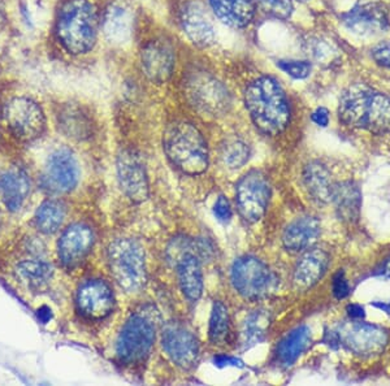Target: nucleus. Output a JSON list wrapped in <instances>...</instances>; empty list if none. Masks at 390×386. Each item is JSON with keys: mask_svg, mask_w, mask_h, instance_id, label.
Here are the masks:
<instances>
[{"mask_svg": "<svg viewBox=\"0 0 390 386\" xmlns=\"http://www.w3.org/2000/svg\"><path fill=\"white\" fill-rule=\"evenodd\" d=\"M96 236L86 224H73L64 230L58 242V256L61 265L73 269L86 259L93 250Z\"/></svg>", "mask_w": 390, "mask_h": 386, "instance_id": "nucleus-18", "label": "nucleus"}, {"mask_svg": "<svg viewBox=\"0 0 390 386\" xmlns=\"http://www.w3.org/2000/svg\"><path fill=\"white\" fill-rule=\"evenodd\" d=\"M133 13L129 7L113 3L105 9L102 18L104 35L112 44H126L133 34Z\"/></svg>", "mask_w": 390, "mask_h": 386, "instance_id": "nucleus-24", "label": "nucleus"}, {"mask_svg": "<svg viewBox=\"0 0 390 386\" xmlns=\"http://www.w3.org/2000/svg\"><path fill=\"white\" fill-rule=\"evenodd\" d=\"M234 289L247 299L266 297L275 288V276L268 265L255 256H243L232 267Z\"/></svg>", "mask_w": 390, "mask_h": 386, "instance_id": "nucleus-10", "label": "nucleus"}, {"mask_svg": "<svg viewBox=\"0 0 390 386\" xmlns=\"http://www.w3.org/2000/svg\"><path fill=\"white\" fill-rule=\"evenodd\" d=\"M59 126L63 133L73 140H85L91 133V123L79 108L68 107L59 114Z\"/></svg>", "mask_w": 390, "mask_h": 386, "instance_id": "nucleus-31", "label": "nucleus"}, {"mask_svg": "<svg viewBox=\"0 0 390 386\" xmlns=\"http://www.w3.org/2000/svg\"><path fill=\"white\" fill-rule=\"evenodd\" d=\"M163 146L174 167L190 175H202L208 168V147L197 126L176 121L165 129Z\"/></svg>", "mask_w": 390, "mask_h": 386, "instance_id": "nucleus-4", "label": "nucleus"}, {"mask_svg": "<svg viewBox=\"0 0 390 386\" xmlns=\"http://www.w3.org/2000/svg\"><path fill=\"white\" fill-rule=\"evenodd\" d=\"M373 306L390 315V302H375Z\"/></svg>", "mask_w": 390, "mask_h": 386, "instance_id": "nucleus-44", "label": "nucleus"}, {"mask_svg": "<svg viewBox=\"0 0 390 386\" xmlns=\"http://www.w3.org/2000/svg\"><path fill=\"white\" fill-rule=\"evenodd\" d=\"M78 314L87 320H103L111 315L115 307V295L111 286L103 280L84 282L76 295Z\"/></svg>", "mask_w": 390, "mask_h": 386, "instance_id": "nucleus-16", "label": "nucleus"}, {"mask_svg": "<svg viewBox=\"0 0 390 386\" xmlns=\"http://www.w3.org/2000/svg\"><path fill=\"white\" fill-rule=\"evenodd\" d=\"M271 187L266 175L258 171L243 175L237 184V207L247 222L259 221L268 207Z\"/></svg>", "mask_w": 390, "mask_h": 386, "instance_id": "nucleus-11", "label": "nucleus"}, {"mask_svg": "<svg viewBox=\"0 0 390 386\" xmlns=\"http://www.w3.org/2000/svg\"><path fill=\"white\" fill-rule=\"evenodd\" d=\"M30 189L29 175L21 168H12L0 177L1 199L12 212L21 210L30 194Z\"/></svg>", "mask_w": 390, "mask_h": 386, "instance_id": "nucleus-23", "label": "nucleus"}, {"mask_svg": "<svg viewBox=\"0 0 390 386\" xmlns=\"http://www.w3.org/2000/svg\"><path fill=\"white\" fill-rule=\"evenodd\" d=\"M214 213L220 221L226 222V221L230 220L232 208H230V203L226 199V197H223V195L219 197V199L215 203V207H214Z\"/></svg>", "mask_w": 390, "mask_h": 386, "instance_id": "nucleus-38", "label": "nucleus"}, {"mask_svg": "<svg viewBox=\"0 0 390 386\" xmlns=\"http://www.w3.org/2000/svg\"><path fill=\"white\" fill-rule=\"evenodd\" d=\"M116 168L125 195L133 202H145L150 194V186L146 167L138 154L131 149H124L117 157Z\"/></svg>", "mask_w": 390, "mask_h": 386, "instance_id": "nucleus-14", "label": "nucleus"}, {"mask_svg": "<svg viewBox=\"0 0 390 386\" xmlns=\"http://www.w3.org/2000/svg\"><path fill=\"white\" fill-rule=\"evenodd\" d=\"M349 293H350V286H349V282L345 279V274H344V272H338L334 276V280H333V294H334V297L338 299L346 298Z\"/></svg>", "mask_w": 390, "mask_h": 386, "instance_id": "nucleus-39", "label": "nucleus"}, {"mask_svg": "<svg viewBox=\"0 0 390 386\" xmlns=\"http://www.w3.org/2000/svg\"><path fill=\"white\" fill-rule=\"evenodd\" d=\"M311 343V331L308 326L302 325L295 328L280 342L278 358L282 364L292 366L297 359L308 349Z\"/></svg>", "mask_w": 390, "mask_h": 386, "instance_id": "nucleus-29", "label": "nucleus"}, {"mask_svg": "<svg viewBox=\"0 0 390 386\" xmlns=\"http://www.w3.org/2000/svg\"><path fill=\"white\" fill-rule=\"evenodd\" d=\"M220 155L226 167L238 169L243 167L250 158V147L242 138L232 135L223 142Z\"/></svg>", "mask_w": 390, "mask_h": 386, "instance_id": "nucleus-32", "label": "nucleus"}, {"mask_svg": "<svg viewBox=\"0 0 390 386\" xmlns=\"http://www.w3.org/2000/svg\"><path fill=\"white\" fill-rule=\"evenodd\" d=\"M304 184L315 202L327 204L333 199L334 182L330 172L319 161H312L304 169Z\"/></svg>", "mask_w": 390, "mask_h": 386, "instance_id": "nucleus-26", "label": "nucleus"}, {"mask_svg": "<svg viewBox=\"0 0 390 386\" xmlns=\"http://www.w3.org/2000/svg\"><path fill=\"white\" fill-rule=\"evenodd\" d=\"M110 272L115 282L126 293H137L148 282L143 247L130 238L113 241L107 250Z\"/></svg>", "mask_w": 390, "mask_h": 386, "instance_id": "nucleus-5", "label": "nucleus"}, {"mask_svg": "<svg viewBox=\"0 0 390 386\" xmlns=\"http://www.w3.org/2000/svg\"><path fill=\"white\" fill-rule=\"evenodd\" d=\"M215 364L217 367H226V366H242L241 361L235 358H232V357H226V355H220L215 358Z\"/></svg>", "mask_w": 390, "mask_h": 386, "instance_id": "nucleus-41", "label": "nucleus"}, {"mask_svg": "<svg viewBox=\"0 0 390 386\" xmlns=\"http://www.w3.org/2000/svg\"><path fill=\"white\" fill-rule=\"evenodd\" d=\"M174 265L183 295L191 302L198 300L203 293V272L200 256L194 253H186L178 258Z\"/></svg>", "mask_w": 390, "mask_h": 386, "instance_id": "nucleus-25", "label": "nucleus"}, {"mask_svg": "<svg viewBox=\"0 0 390 386\" xmlns=\"http://www.w3.org/2000/svg\"><path fill=\"white\" fill-rule=\"evenodd\" d=\"M154 310L143 308L130 316L116 341V355L122 363H139L146 359L155 342Z\"/></svg>", "mask_w": 390, "mask_h": 386, "instance_id": "nucleus-7", "label": "nucleus"}, {"mask_svg": "<svg viewBox=\"0 0 390 386\" xmlns=\"http://www.w3.org/2000/svg\"><path fill=\"white\" fill-rule=\"evenodd\" d=\"M141 68L145 77L156 85L168 82L176 69V50L165 38H154L141 51Z\"/></svg>", "mask_w": 390, "mask_h": 386, "instance_id": "nucleus-13", "label": "nucleus"}, {"mask_svg": "<svg viewBox=\"0 0 390 386\" xmlns=\"http://www.w3.org/2000/svg\"><path fill=\"white\" fill-rule=\"evenodd\" d=\"M320 232L319 220L313 216H304L287 225L282 236V244L289 253H304L315 245Z\"/></svg>", "mask_w": 390, "mask_h": 386, "instance_id": "nucleus-21", "label": "nucleus"}, {"mask_svg": "<svg viewBox=\"0 0 390 386\" xmlns=\"http://www.w3.org/2000/svg\"><path fill=\"white\" fill-rule=\"evenodd\" d=\"M37 317L42 324H48L52 319V310L48 306H42L37 310Z\"/></svg>", "mask_w": 390, "mask_h": 386, "instance_id": "nucleus-42", "label": "nucleus"}, {"mask_svg": "<svg viewBox=\"0 0 390 386\" xmlns=\"http://www.w3.org/2000/svg\"><path fill=\"white\" fill-rule=\"evenodd\" d=\"M330 335L334 342L362 358L380 355L389 341L388 333L380 326L354 319L338 325L337 329Z\"/></svg>", "mask_w": 390, "mask_h": 386, "instance_id": "nucleus-9", "label": "nucleus"}, {"mask_svg": "<svg viewBox=\"0 0 390 386\" xmlns=\"http://www.w3.org/2000/svg\"><path fill=\"white\" fill-rule=\"evenodd\" d=\"M209 7L220 21L234 29H245L256 13V0H208Z\"/></svg>", "mask_w": 390, "mask_h": 386, "instance_id": "nucleus-22", "label": "nucleus"}, {"mask_svg": "<svg viewBox=\"0 0 390 386\" xmlns=\"http://www.w3.org/2000/svg\"><path fill=\"white\" fill-rule=\"evenodd\" d=\"M382 273L385 277H389L390 279V256L382 264Z\"/></svg>", "mask_w": 390, "mask_h": 386, "instance_id": "nucleus-45", "label": "nucleus"}, {"mask_svg": "<svg viewBox=\"0 0 390 386\" xmlns=\"http://www.w3.org/2000/svg\"><path fill=\"white\" fill-rule=\"evenodd\" d=\"M332 202L336 204L339 219L349 222L359 219L362 208V194L356 184L342 182L334 185Z\"/></svg>", "mask_w": 390, "mask_h": 386, "instance_id": "nucleus-27", "label": "nucleus"}, {"mask_svg": "<svg viewBox=\"0 0 390 386\" xmlns=\"http://www.w3.org/2000/svg\"><path fill=\"white\" fill-rule=\"evenodd\" d=\"M67 216V207L64 203L48 199L35 211V228L44 234H53L61 228Z\"/></svg>", "mask_w": 390, "mask_h": 386, "instance_id": "nucleus-30", "label": "nucleus"}, {"mask_svg": "<svg viewBox=\"0 0 390 386\" xmlns=\"http://www.w3.org/2000/svg\"><path fill=\"white\" fill-rule=\"evenodd\" d=\"M267 13L278 18H287L293 12L292 0H256Z\"/></svg>", "mask_w": 390, "mask_h": 386, "instance_id": "nucleus-35", "label": "nucleus"}, {"mask_svg": "<svg viewBox=\"0 0 390 386\" xmlns=\"http://www.w3.org/2000/svg\"><path fill=\"white\" fill-rule=\"evenodd\" d=\"M330 255L320 248L307 250L298 260L293 273V285L298 291L311 289L327 272Z\"/></svg>", "mask_w": 390, "mask_h": 386, "instance_id": "nucleus-20", "label": "nucleus"}, {"mask_svg": "<svg viewBox=\"0 0 390 386\" xmlns=\"http://www.w3.org/2000/svg\"><path fill=\"white\" fill-rule=\"evenodd\" d=\"M180 24L193 44L200 48L212 46L216 30L206 6L200 0H188L180 9Z\"/></svg>", "mask_w": 390, "mask_h": 386, "instance_id": "nucleus-15", "label": "nucleus"}, {"mask_svg": "<svg viewBox=\"0 0 390 386\" xmlns=\"http://www.w3.org/2000/svg\"><path fill=\"white\" fill-rule=\"evenodd\" d=\"M338 117L351 128L373 134L389 133L390 98L364 84H354L339 98Z\"/></svg>", "mask_w": 390, "mask_h": 386, "instance_id": "nucleus-2", "label": "nucleus"}, {"mask_svg": "<svg viewBox=\"0 0 390 386\" xmlns=\"http://www.w3.org/2000/svg\"><path fill=\"white\" fill-rule=\"evenodd\" d=\"M311 120L313 123L316 124L318 126L325 128L330 124V112L327 108L324 107H319L316 108L311 114Z\"/></svg>", "mask_w": 390, "mask_h": 386, "instance_id": "nucleus-40", "label": "nucleus"}, {"mask_svg": "<svg viewBox=\"0 0 390 386\" xmlns=\"http://www.w3.org/2000/svg\"><path fill=\"white\" fill-rule=\"evenodd\" d=\"M81 168L76 155L67 147L55 149L47 159L44 167V189L51 193L65 194L72 192L79 181Z\"/></svg>", "mask_w": 390, "mask_h": 386, "instance_id": "nucleus-12", "label": "nucleus"}, {"mask_svg": "<svg viewBox=\"0 0 390 386\" xmlns=\"http://www.w3.org/2000/svg\"><path fill=\"white\" fill-rule=\"evenodd\" d=\"M185 97L200 114L220 117L229 111L232 97L226 85L204 69L191 70L183 82Z\"/></svg>", "mask_w": 390, "mask_h": 386, "instance_id": "nucleus-6", "label": "nucleus"}, {"mask_svg": "<svg viewBox=\"0 0 390 386\" xmlns=\"http://www.w3.org/2000/svg\"><path fill=\"white\" fill-rule=\"evenodd\" d=\"M229 334V314L228 308L221 302H215L209 319V340L215 345L226 342Z\"/></svg>", "mask_w": 390, "mask_h": 386, "instance_id": "nucleus-34", "label": "nucleus"}, {"mask_svg": "<svg viewBox=\"0 0 390 386\" xmlns=\"http://www.w3.org/2000/svg\"><path fill=\"white\" fill-rule=\"evenodd\" d=\"M98 27V12L90 0H68L58 13L55 34L67 53L85 55L96 46Z\"/></svg>", "mask_w": 390, "mask_h": 386, "instance_id": "nucleus-3", "label": "nucleus"}, {"mask_svg": "<svg viewBox=\"0 0 390 386\" xmlns=\"http://www.w3.org/2000/svg\"><path fill=\"white\" fill-rule=\"evenodd\" d=\"M278 67L287 76L295 79H307L311 73V64L304 60H280Z\"/></svg>", "mask_w": 390, "mask_h": 386, "instance_id": "nucleus-36", "label": "nucleus"}, {"mask_svg": "<svg viewBox=\"0 0 390 386\" xmlns=\"http://www.w3.org/2000/svg\"><path fill=\"white\" fill-rule=\"evenodd\" d=\"M162 343L167 355L174 364L183 369H190L200 358V345L195 335L178 323L165 325Z\"/></svg>", "mask_w": 390, "mask_h": 386, "instance_id": "nucleus-17", "label": "nucleus"}, {"mask_svg": "<svg viewBox=\"0 0 390 386\" xmlns=\"http://www.w3.org/2000/svg\"><path fill=\"white\" fill-rule=\"evenodd\" d=\"M271 325V316L267 311H255L249 316L243 326V343L249 347L261 342Z\"/></svg>", "mask_w": 390, "mask_h": 386, "instance_id": "nucleus-33", "label": "nucleus"}, {"mask_svg": "<svg viewBox=\"0 0 390 386\" xmlns=\"http://www.w3.org/2000/svg\"><path fill=\"white\" fill-rule=\"evenodd\" d=\"M1 117L11 134L22 142L39 138L46 128L44 109L32 98H11L3 105Z\"/></svg>", "mask_w": 390, "mask_h": 386, "instance_id": "nucleus-8", "label": "nucleus"}, {"mask_svg": "<svg viewBox=\"0 0 390 386\" xmlns=\"http://www.w3.org/2000/svg\"><path fill=\"white\" fill-rule=\"evenodd\" d=\"M301 1H306V0H301Z\"/></svg>", "mask_w": 390, "mask_h": 386, "instance_id": "nucleus-47", "label": "nucleus"}, {"mask_svg": "<svg viewBox=\"0 0 390 386\" xmlns=\"http://www.w3.org/2000/svg\"><path fill=\"white\" fill-rule=\"evenodd\" d=\"M342 18L350 32L362 36L380 34L389 27L388 11L380 3L358 6Z\"/></svg>", "mask_w": 390, "mask_h": 386, "instance_id": "nucleus-19", "label": "nucleus"}, {"mask_svg": "<svg viewBox=\"0 0 390 386\" xmlns=\"http://www.w3.org/2000/svg\"><path fill=\"white\" fill-rule=\"evenodd\" d=\"M347 312H349V316L350 319H354V320H362L365 314H364V308L359 305H349L347 306Z\"/></svg>", "mask_w": 390, "mask_h": 386, "instance_id": "nucleus-43", "label": "nucleus"}, {"mask_svg": "<svg viewBox=\"0 0 390 386\" xmlns=\"http://www.w3.org/2000/svg\"><path fill=\"white\" fill-rule=\"evenodd\" d=\"M6 24V12H4V7H3V3L0 0V30L3 29Z\"/></svg>", "mask_w": 390, "mask_h": 386, "instance_id": "nucleus-46", "label": "nucleus"}, {"mask_svg": "<svg viewBox=\"0 0 390 386\" xmlns=\"http://www.w3.org/2000/svg\"><path fill=\"white\" fill-rule=\"evenodd\" d=\"M372 58L377 64L390 68V41L377 44L372 50Z\"/></svg>", "mask_w": 390, "mask_h": 386, "instance_id": "nucleus-37", "label": "nucleus"}, {"mask_svg": "<svg viewBox=\"0 0 390 386\" xmlns=\"http://www.w3.org/2000/svg\"><path fill=\"white\" fill-rule=\"evenodd\" d=\"M243 100L252 123L260 132L278 135L290 123V105L276 79L260 76L245 88Z\"/></svg>", "mask_w": 390, "mask_h": 386, "instance_id": "nucleus-1", "label": "nucleus"}, {"mask_svg": "<svg viewBox=\"0 0 390 386\" xmlns=\"http://www.w3.org/2000/svg\"><path fill=\"white\" fill-rule=\"evenodd\" d=\"M18 280L26 288L33 290L44 289L52 277V265L42 259H27L16 267Z\"/></svg>", "mask_w": 390, "mask_h": 386, "instance_id": "nucleus-28", "label": "nucleus"}]
</instances>
